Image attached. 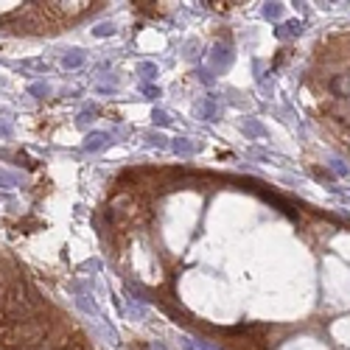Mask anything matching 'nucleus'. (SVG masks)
<instances>
[{"mask_svg":"<svg viewBox=\"0 0 350 350\" xmlns=\"http://www.w3.org/2000/svg\"><path fill=\"white\" fill-rule=\"evenodd\" d=\"M81 53H70V56H64V68H76V64H81Z\"/></svg>","mask_w":350,"mask_h":350,"instance_id":"5","label":"nucleus"},{"mask_svg":"<svg viewBox=\"0 0 350 350\" xmlns=\"http://www.w3.org/2000/svg\"><path fill=\"white\" fill-rule=\"evenodd\" d=\"M64 350H87V345H84V339H81V336H73V339L64 345Z\"/></svg>","mask_w":350,"mask_h":350,"instance_id":"4","label":"nucleus"},{"mask_svg":"<svg viewBox=\"0 0 350 350\" xmlns=\"http://www.w3.org/2000/svg\"><path fill=\"white\" fill-rule=\"evenodd\" d=\"M126 350H149V347H146L143 342H132V345H129Z\"/></svg>","mask_w":350,"mask_h":350,"instance_id":"8","label":"nucleus"},{"mask_svg":"<svg viewBox=\"0 0 350 350\" xmlns=\"http://www.w3.org/2000/svg\"><path fill=\"white\" fill-rule=\"evenodd\" d=\"M140 70H143V76H154V73H157V68H154V64H143Z\"/></svg>","mask_w":350,"mask_h":350,"instance_id":"7","label":"nucleus"},{"mask_svg":"<svg viewBox=\"0 0 350 350\" xmlns=\"http://www.w3.org/2000/svg\"><path fill=\"white\" fill-rule=\"evenodd\" d=\"M0 185H3V188L17 185V177H14V174H6V171H0Z\"/></svg>","mask_w":350,"mask_h":350,"instance_id":"6","label":"nucleus"},{"mask_svg":"<svg viewBox=\"0 0 350 350\" xmlns=\"http://www.w3.org/2000/svg\"><path fill=\"white\" fill-rule=\"evenodd\" d=\"M110 143V138H106L104 132H93L90 138H87V143H84V149L87 151H98V149H104V146Z\"/></svg>","mask_w":350,"mask_h":350,"instance_id":"3","label":"nucleus"},{"mask_svg":"<svg viewBox=\"0 0 350 350\" xmlns=\"http://www.w3.org/2000/svg\"><path fill=\"white\" fill-rule=\"evenodd\" d=\"M110 31H112V26H101L96 34H98V37H104V34H110Z\"/></svg>","mask_w":350,"mask_h":350,"instance_id":"9","label":"nucleus"},{"mask_svg":"<svg viewBox=\"0 0 350 350\" xmlns=\"http://www.w3.org/2000/svg\"><path fill=\"white\" fill-rule=\"evenodd\" d=\"M227 347L230 350H266L260 345L258 336H247V339H227Z\"/></svg>","mask_w":350,"mask_h":350,"instance_id":"2","label":"nucleus"},{"mask_svg":"<svg viewBox=\"0 0 350 350\" xmlns=\"http://www.w3.org/2000/svg\"><path fill=\"white\" fill-rule=\"evenodd\" d=\"M3 314H6V319H14V322L31 319V305H28L26 286H23V283H14V286L9 289V294H6V300H3Z\"/></svg>","mask_w":350,"mask_h":350,"instance_id":"1","label":"nucleus"},{"mask_svg":"<svg viewBox=\"0 0 350 350\" xmlns=\"http://www.w3.org/2000/svg\"><path fill=\"white\" fill-rule=\"evenodd\" d=\"M31 93H37V96H39V93H48V90H45L42 84H34V87H31Z\"/></svg>","mask_w":350,"mask_h":350,"instance_id":"10","label":"nucleus"}]
</instances>
